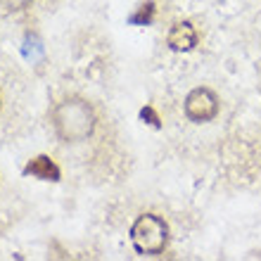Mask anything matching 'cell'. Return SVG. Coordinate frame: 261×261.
<instances>
[{"label":"cell","mask_w":261,"mask_h":261,"mask_svg":"<svg viewBox=\"0 0 261 261\" xmlns=\"http://www.w3.org/2000/svg\"><path fill=\"white\" fill-rule=\"evenodd\" d=\"M31 3H34V0H0V7H3L5 12H24Z\"/></svg>","instance_id":"cell-7"},{"label":"cell","mask_w":261,"mask_h":261,"mask_svg":"<svg viewBox=\"0 0 261 261\" xmlns=\"http://www.w3.org/2000/svg\"><path fill=\"white\" fill-rule=\"evenodd\" d=\"M221 112V100L219 95L214 93L212 88L206 86H197L186 95L183 100V114H186L188 121L193 124H206V121H214Z\"/></svg>","instance_id":"cell-3"},{"label":"cell","mask_w":261,"mask_h":261,"mask_svg":"<svg viewBox=\"0 0 261 261\" xmlns=\"http://www.w3.org/2000/svg\"><path fill=\"white\" fill-rule=\"evenodd\" d=\"M152 19H154V3L152 0H145L143 5L138 7V12L128 17L130 24H143V27L152 24Z\"/></svg>","instance_id":"cell-6"},{"label":"cell","mask_w":261,"mask_h":261,"mask_svg":"<svg viewBox=\"0 0 261 261\" xmlns=\"http://www.w3.org/2000/svg\"><path fill=\"white\" fill-rule=\"evenodd\" d=\"M97 124L93 105L81 95H69L50 110V126L62 143H83L93 136Z\"/></svg>","instance_id":"cell-1"},{"label":"cell","mask_w":261,"mask_h":261,"mask_svg":"<svg viewBox=\"0 0 261 261\" xmlns=\"http://www.w3.org/2000/svg\"><path fill=\"white\" fill-rule=\"evenodd\" d=\"M128 238L140 256H159L169 245V226L157 214H140L130 226Z\"/></svg>","instance_id":"cell-2"},{"label":"cell","mask_w":261,"mask_h":261,"mask_svg":"<svg viewBox=\"0 0 261 261\" xmlns=\"http://www.w3.org/2000/svg\"><path fill=\"white\" fill-rule=\"evenodd\" d=\"M197 41H199L197 29L190 21H176L169 29V34H166V45L173 53H190V50H195Z\"/></svg>","instance_id":"cell-4"},{"label":"cell","mask_w":261,"mask_h":261,"mask_svg":"<svg viewBox=\"0 0 261 261\" xmlns=\"http://www.w3.org/2000/svg\"><path fill=\"white\" fill-rule=\"evenodd\" d=\"M24 176H31V178H38V180H50V183H57L62 171L60 166L55 164V159L48 157V154H38L24 166Z\"/></svg>","instance_id":"cell-5"}]
</instances>
